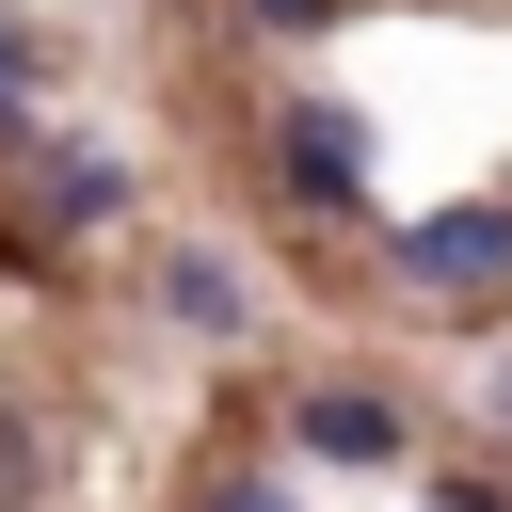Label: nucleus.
Here are the masks:
<instances>
[{"mask_svg": "<svg viewBox=\"0 0 512 512\" xmlns=\"http://www.w3.org/2000/svg\"><path fill=\"white\" fill-rule=\"evenodd\" d=\"M256 32H336V0H256Z\"/></svg>", "mask_w": 512, "mask_h": 512, "instance_id": "obj_6", "label": "nucleus"}, {"mask_svg": "<svg viewBox=\"0 0 512 512\" xmlns=\"http://www.w3.org/2000/svg\"><path fill=\"white\" fill-rule=\"evenodd\" d=\"M304 448H320V464H400V400L320 384V400H304Z\"/></svg>", "mask_w": 512, "mask_h": 512, "instance_id": "obj_3", "label": "nucleus"}, {"mask_svg": "<svg viewBox=\"0 0 512 512\" xmlns=\"http://www.w3.org/2000/svg\"><path fill=\"white\" fill-rule=\"evenodd\" d=\"M272 128H288V192H304V208H352V192H368L352 112H320V96H304V112H272Z\"/></svg>", "mask_w": 512, "mask_h": 512, "instance_id": "obj_2", "label": "nucleus"}, {"mask_svg": "<svg viewBox=\"0 0 512 512\" xmlns=\"http://www.w3.org/2000/svg\"><path fill=\"white\" fill-rule=\"evenodd\" d=\"M16 96H32V48H16V32H0V112H16Z\"/></svg>", "mask_w": 512, "mask_h": 512, "instance_id": "obj_8", "label": "nucleus"}, {"mask_svg": "<svg viewBox=\"0 0 512 512\" xmlns=\"http://www.w3.org/2000/svg\"><path fill=\"white\" fill-rule=\"evenodd\" d=\"M432 512H512V496H496V480H448V496H432Z\"/></svg>", "mask_w": 512, "mask_h": 512, "instance_id": "obj_7", "label": "nucleus"}, {"mask_svg": "<svg viewBox=\"0 0 512 512\" xmlns=\"http://www.w3.org/2000/svg\"><path fill=\"white\" fill-rule=\"evenodd\" d=\"M400 288H416V304H496V288H512V208H432V224H400Z\"/></svg>", "mask_w": 512, "mask_h": 512, "instance_id": "obj_1", "label": "nucleus"}, {"mask_svg": "<svg viewBox=\"0 0 512 512\" xmlns=\"http://www.w3.org/2000/svg\"><path fill=\"white\" fill-rule=\"evenodd\" d=\"M208 512H288V480H240V496H208Z\"/></svg>", "mask_w": 512, "mask_h": 512, "instance_id": "obj_9", "label": "nucleus"}, {"mask_svg": "<svg viewBox=\"0 0 512 512\" xmlns=\"http://www.w3.org/2000/svg\"><path fill=\"white\" fill-rule=\"evenodd\" d=\"M160 288H176V320H208V336H224V320H240V288H224V256H176V272H160Z\"/></svg>", "mask_w": 512, "mask_h": 512, "instance_id": "obj_4", "label": "nucleus"}, {"mask_svg": "<svg viewBox=\"0 0 512 512\" xmlns=\"http://www.w3.org/2000/svg\"><path fill=\"white\" fill-rule=\"evenodd\" d=\"M48 208H80V224H96V208H112V160H80V144H48Z\"/></svg>", "mask_w": 512, "mask_h": 512, "instance_id": "obj_5", "label": "nucleus"}]
</instances>
